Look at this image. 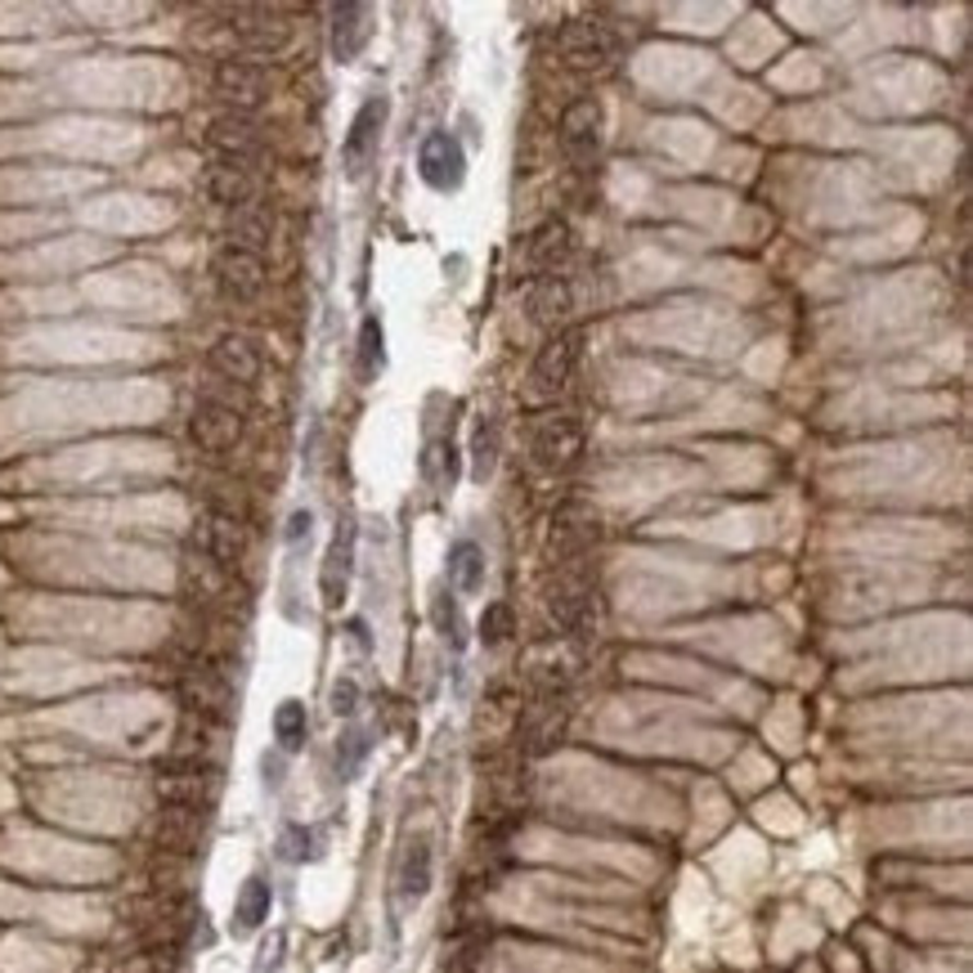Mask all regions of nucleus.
Wrapping results in <instances>:
<instances>
[{
    "mask_svg": "<svg viewBox=\"0 0 973 973\" xmlns=\"http://www.w3.org/2000/svg\"><path fill=\"white\" fill-rule=\"evenodd\" d=\"M570 248H574V238H570V225H565V220L539 225V229H534V238H529V270L539 274V278H552L557 265H565Z\"/></svg>",
    "mask_w": 973,
    "mask_h": 973,
    "instance_id": "nucleus-16",
    "label": "nucleus"
},
{
    "mask_svg": "<svg viewBox=\"0 0 973 973\" xmlns=\"http://www.w3.org/2000/svg\"><path fill=\"white\" fill-rule=\"evenodd\" d=\"M417 175L426 188L435 193H458L462 180H467V153L458 135L449 130H431L422 144H417Z\"/></svg>",
    "mask_w": 973,
    "mask_h": 973,
    "instance_id": "nucleus-2",
    "label": "nucleus"
},
{
    "mask_svg": "<svg viewBox=\"0 0 973 973\" xmlns=\"http://www.w3.org/2000/svg\"><path fill=\"white\" fill-rule=\"evenodd\" d=\"M310 736V718H306V705L301 700H283L274 709V741L283 754H297Z\"/></svg>",
    "mask_w": 973,
    "mask_h": 973,
    "instance_id": "nucleus-21",
    "label": "nucleus"
},
{
    "mask_svg": "<svg viewBox=\"0 0 973 973\" xmlns=\"http://www.w3.org/2000/svg\"><path fill=\"white\" fill-rule=\"evenodd\" d=\"M386 368V332H381V319L368 314L359 323V359H355V373L359 381H377V373Z\"/></svg>",
    "mask_w": 973,
    "mask_h": 973,
    "instance_id": "nucleus-22",
    "label": "nucleus"
},
{
    "mask_svg": "<svg viewBox=\"0 0 973 973\" xmlns=\"http://www.w3.org/2000/svg\"><path fill=\"white\" fill-rule=\"evenodd\" d=\"M368 732H359V726H346L342 741H336V771H342V781H351V776L364 767L368 758Z\"/></svg>",
    "mask_w": 973,
    "mask_h": 973,
    "instance_id": "nucleus-25",
    "label": "nucleus"
},
{
    "mask_svg": "<svg viewBox=\"0 0 973 973\" xmlns=\"http://www.w3.org/2000/svg\"><path fill=\"white\" fill-rule=\"evenodd\" d=\"M203 188H207V198H211L216 207H233V211H242V207H248V198H252V175H248V167H242V162L220 158V162L207 167Z\"/></svg>",
    "mask_w": 973,
    "mask_h": 973,
    "instance_id": "nucleus-14",
    "label": "nucleus"
},
{
    "mask_svg": "<svg viewBox=\"0 0 973 973\" xmlns=\"http://www.w3.org/2000/svg\"><path fill=\"white\" fill-rule=\"evenodd\" d=\"M529 310H534V319L539 323H552V319H561L565 310H570V283L565 278H539V287H534V297H529Z\"/></svg>",
    "mask_w": 973,
    "mask_h": 973,
    "instance_id": "nucleus-23",
    "label": "nucleus"
},
{
    "mask_svg": "<svg viewBox=\"0 0 973 973\" xmlns=\"http://www.w3.org/2000/svg\"><path fill=\"white\" fill-rule=\"evenodd\" d=\"M355 539L359 529L355 520L346 516L342 525H336L332 543H328V557H323V574H319V588H323V606L336 610L346 602V588H351V570H355Z\"/></svg>",
    "mask_w": 973,
    "mask_h": 973,
    "instance_id": "nucleus-4",
    "label": "nucleus"
},
{
    "mask_svg": "<svg viewBox=\"0 0 973 973\" xmlns=\"http://www.w3.org/2000/svg\"><path fill=\"white\" fill-rule=\"evenodd\" d=\"M449 583L462 597L480 593V583H484V552H480V543L462 539V543L449 548Z\"/></svg>",
    "mask_w": 973,
    "mask_h": 973,
    "instance_id": "nucleus-20",
    "label": "nucleus"
},
{
    "mask_svg": "<svg viewBox=\"0 0 973 973\" xmlns=\"http://www.w3.org/2000/svg\"><path fill=\"white\" fill-rule=\"evenodd\" d=\"M211 368H216L220 377L238 381V386H252V381L261 377V351L248 342V336L229 332V336H220V342L211 346Z\"/></svg>",
    "mask_w": 973,
    "mask_h": 973,
    "instance_id": "nucleus-12",
    "label": "nucleus"
},
{
    "mask_svg": "<svg viewBox=\"0 0 973 973\" xmlns=\"http://www.w3.org/2000/svg\"><path fill=\"white\" fill-rule=\"evenodd\" d=\"M583 454V426L574 417H548L539 431H534V458L539 467H570Z\"/></svg>",
    "mask_w": 973,
    "mask_h": 973,
    "instance_id": "nucleus-9",
    "label": "nucleus"
},
{
    "mask_svg": "<svg viewBox=\"0 0 973 973\" xmlns=\"http://www.w3.org/2000/svg\"><path fill=\"white\" fill-rule=\"evenodd\" d=\"M203 543H207V561L216 570H233L242 561V552H248V534H242V525L225 512H211L207 516V529H203Z\"/></svg>",
    "mask_w": 973,
    "mask_h": 973,
    "instance_id": "nucleus-15",
    "label": "nucleus"
},
{
    "mask_svg": "<svg viewBox=\"0 0 973 973\" xmlns=\"http://www.w3.org/2000/svg\"><path fill=\"white\" fill-rule=\"evenodd\" d=\"M229 238H233V248H238V252L261 256V248L270 242V220H265L261 211H238L233 225H229Z\"/></svg>",
    "mask_w": 973,
    "mask_h": 973,
    "instance_id": "nucleus-24",
    "label": "nucleus"
},
{
    "mask_svg": "<svg viewBox=\"0 0 973 973\" xmlns=\"http://www.w3.org/2000/svg\"><path fill=\"white\" fill-rule=\"evenodd\" d=\"M574 359H579V332L552 336V342L539 351V359H534V368H529L534 391H539V396L561 391V386L570 381V373H574Z\"/></svg>",
    "mask_w": 973,
    "mask_h": 973,
    "instance_id": "nucleus-10",
    "label": "nucleus"
},
{
    "mask_svg": "<svg viewBox=\"0 0 973 973\" xmlns=\"http://www.w3.org/2000/svg\"><path fill=\"white\" fill-rule=\"evenodd\" d=\"M211 85H216L220 100L242 117L270 100V72L252 59H220L216 72H211Z\"/></svg>",
    "mask_w": 973,
    "mask_h": 973,
    "instance_id": "nucleus-3",
    "label": "nucleus"
},
{
    "mask_svg": "<svg viewBox=\"0 0 973 973\" xmlns=\"http://www.w3.org/2000/svg\"><path fill=\"white\" fill-rule=\"evenodd\" d=\"M373 41V10L368 5H336L332 10V55L336 64H355Z\"/></svg>",
    "mask_w": 973,
    "mask_h": 973,
    "instance_id": "nucleus-11",
    "label": "nucleus"
},
{
    "mask_svg": "<svg viewBox=\"0 0 973 973\" xmlns=\"http://www.w3.org/2000/svg\"><path fill=\"white\" fill-rule=\"evenodd\" d=\"M435 628L445 632V638L458 646L462 642V619H458V610H454V602H449V593H440L435 597Z\"/></svg>",
    "mask_w": 973,
    "mask_h": 973,
    "instance_id": "nucleus-29",
    "label": "nucleus"
},
{
    "mask_svg": "<svg viewBox=\"0 0 973 973\" xmlns=\"http://www.w3.org/2000/svg\"><path fill=\"white\" fill-rule=\"evenodd\" d=\"M233 41L242 45V50H252V55H274V50H283V45L291 41V27L261 10V14L233 19Z\"/></svg>",
    "mask_w": 973,
    "mask_h": 973,
    "instance_id": "nucleus-17",
    "label": "nucleus"
},
{
    "mask_svg": "<svg viewBox=\"0 0 973 973\" xmlns=\"http://www.w3.org/2000/svg\"><path fill=\"white\" fill-rule=\"evenodd\" d=\"M359 709V687H355V677H336V687H332V713L336 718H351Z\"/></svg>",
    "mask_w": 973,
    "mask_h": 973,
    "instance_id": "nucleus-30",
    "label": "nucleus"
},
{
    "mask_svg": "<svg viewBox=\"0 0 973 973\" xmlns=\"http://www.w3.org/2000/svg\"><path fill=\"white\" fill-rule=\"evenodd\" d=\"M310 529H314V516H310V512H291V520H287V543H306Z\"/></svg>",
    "mask_w": 973,
    "mask_h": 973,
    "instance_id": "nucleus-31",
    "label": "nucleus"
},
{
    "mask_svg": "<svg viewBox=\"0 0 973 973\" xmlns=\"http://www.w3.org/2000/svg\"><path fill=\"white\" fill-rule=\"evenodd\" d=\"M188 431H193V445L207 449V454H225L242 440V417L229 409V404H216V400H203L188 417Z\"/></svg>",
    "mask_w": 973,
    "mask_h": 973,
    "instance_id": "nucleus-6",
    "label": "nucleus"
},
{
    "mask_svg": "<svg viewBox=\"0 0 973 973\" xmlns=\"http://www.w3.org/2000/svg\"><path fill=\"white\" fill-rule=\"evenodd\" d=\"M216 283H220L225 297H233V301H256L265 291V261L252 256V252L225 248L216 256Z\"/></svg>",
    "mask_w": 973,
    "mask_h": 973,
    "instance_id": "nucleus-8",
    "label": "nucleus"
},
{
    "mask_svg": "<svg viewBox=\"0 0 973 973\" xmlns=\"http://www.w3.org/2000/svg\"><path fill=\"white\" fill-rule=\"evenodd\" d=\"M278 951H283V934H274V938L265 942V951H261V969H256V973H274V969H278Z\"/></svg>",
    "mask_w": 973,
    "mask_h": 973,
    "instance_id": "nucleus-32",
    "label": "nucleus"
},
{
    "mask_svg": "<svg viewBox=\"0 0 973 973\" xmlns=\"http://www.w3.org/2000/svg\"><path fill=\"white\" fill-rule=\"evenodd\" d=\"M391 117V100L386 94H373V100L359 104L351 130H346V144H342V167L351 180H364L377 162V149H381V126Z\"/></svg>",
    "mask_w": 973,
    "mask_h": 973,
    "instance_id": "nucleus-1",
    "label": "nucleus"
},
{
    "mask_svg": "<svg viewBox=\"0 0 973 973\" xmlns=\"http://www.w3.org/2000/svg\"><path fill=\"white\" fill-rule=\"evenodd\" d=\"M207 144H211L220 158L242 162V158H248L256 144H261V130H256L252 117H242V113H220V117L207 126Z\"/></svg>",
    "mask_w": 973,
    "mask_h": 973,
    "instance_id": "nucleus-13",
    "label": "nucleus"
},
{
    "mask_svg": "<svg viewBox=\"0 0 973 973\" xmlns=\"http://www.w3.org/2000/svg\"><path fill=\"white\" fill-rule=\"evenodd\" d=\"M431 889V844L426 839H413L400 857V902L404 906H417Z\"/></svg>",
    "mask_w": 973,
    "mask_h": 973,
    "instance_id": "nucleus-19",
    "label": "nucleus"
},
{
    "mask_svg": "<svg viewBox=\"0 0 973 973\" xmlns=\"http://www.w3.org/2000/svg\"><path fill=\"white\" fill-rule=\"evenodd\" d=\"M597 144H602V108L593 100H574L565 113H561V149L570 162L588 167L597 158Z\"/></svg>",
    "mask_w": 973,
    "mask_h": 973,
    "instance_id": "nucleus-5",
    "label": "nucleus"
},
{
    "mask_svg": "<svg viewBox=\"0 0 973 973\" xmlns=\"http://www.w3.org/2000/svg\"><path fill=\"white\" fill-rule=\"evenodd\" d=\"M278 857H283V861H310V857H314V835L306 831V825H283Z\"/></svg>",
    "mask_w": 973,
    "mask_h": 973,
    "instance_id": "nucleus-28",
    "label": "nucleus"
},
{
    "mask_svg": "<svg viewBox=\"0 0 973 973\" xmlns=\"http://www.w3.org/2000/svg\"><path fill=\"white\" fill-rule=\"evenodd\" d=\"M507 632H512V606H507V602L484 606V615H480V642H484V646H499V642H507Z\"/></svg>",
    "mask_w": 973,
    "mask_h": 973,
    "instance_id": "nucleus-27",
    "label": "nucleus"
},
{
    "mask_svg": "<svg viewBox=\"0 0 973 973\" xmlns=\"http://www.w3.org/2000/svg\"><path fill=\"white\" fill-rule=\"evenodd\" d=\"M471 454H476V480H490L494 476V462H499V426L494 422H480L476 426V445H471Z\"/></svg>",
    "mask_w": 973,
    "mask_h": 973,
    "instance_id": "nucleus-26",
    "label": "nucleus"
},
{
    "mask_svg": "<svg viewBox=\"0 0 973 973\" xmlns=\"http://www.w3.org/2000/svg\"><path fill=\"white\" fill-rule=\"evenodd\" d=\"M561 50H565V64L579 68V72H597L615 59L619 41L615 32H606L602 23H574L565 36H561Z\"/></svg>",
    "mask_w": 973,
    "mask_h": 973,
    "instance_id": "nucleus-7",
    "label": "nucleus"
},
{
    "mask_svg": "<svg viewBox=\"0 0 973 973\" xmlns=\"http://www.w3.org/2000/svg\"><path fill=\"white\" fill-rule=\"evenodd\" d=\"M270 906H274V889L265 874H252L248 884H242L238 902H233V934H252L261 929V924L270 919Z\"/></svg>",
    "mask_w": 973,
    "mask_h": 973,
    "instance_id": "nucleus-18",
    "label": "nucleus"
}]
</instances>
